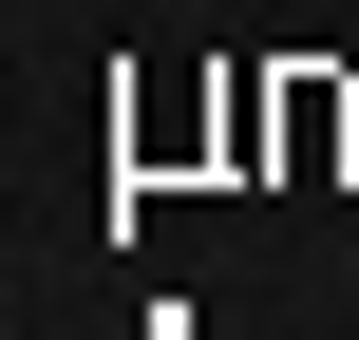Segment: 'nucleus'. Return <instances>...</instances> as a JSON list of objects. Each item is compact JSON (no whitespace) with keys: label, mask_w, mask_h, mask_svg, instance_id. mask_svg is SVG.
Wrapping results in <instances>:
<instances>
[]
</instances>
